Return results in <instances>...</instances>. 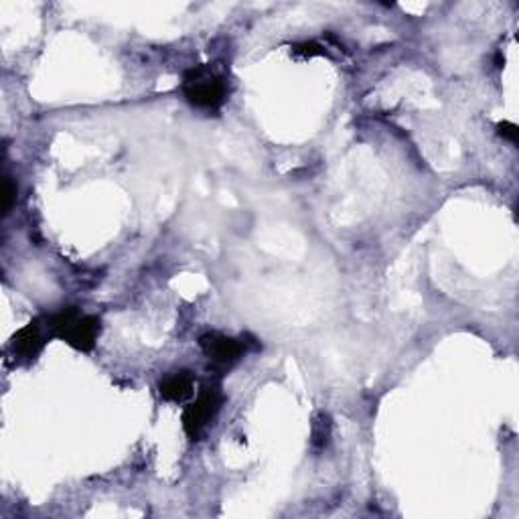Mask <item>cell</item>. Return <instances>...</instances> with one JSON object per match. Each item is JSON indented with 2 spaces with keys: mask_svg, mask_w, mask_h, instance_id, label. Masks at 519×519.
I'll use <instances>...</instances> for the list:
<instances>
[{
  "mask_svg": "<svg viewBox=\"0 0 519 519\" xmlns=\"http://www.w3.org/2000/svg\"><path fill=\"white\" fill-rule=\"evenodd\" d=\"M47 331L59 337L77 352H92L97 337H100V319L92 314L80 313V308L67 306L47 319Z\"/></svg>",
  "mask_w": 519,
  "mask_h": 519,
  "instance_id": "6da1fadb",
  "label": "cell"
},
{
  "mask_svg": "<svg viewBox=\"0 0 519 519\" xmlns=\"http://www.w3.org/2000/svg\"><path fill=\"white\" fill-rule=\"evenodd\" d=\"M183 92L189 104L201 110H217L228 97V83L212 67L201 66L187 72Z\"/></svg>",
  "mask_w": 519,
  "mask_h": 519,
  "instance_id": "7a4b0ae2",
  "label": "cell"
},
{
  "mask_svg": "<svg viewBox=\"0 0 519 519\" xmlns=\"http://www.w3.org/2000/svg\"><path fill=\"white\" fill-rule=\"evenodd\" d=\"M221 408V391L215 385H205L195 398L193 404H189L183 412V428L187 437L198 440L207 426L213 422L217 412Z\"/></svg>",
  "mask_w": 519,
  "mask_h": 519,
  "instance_id": "3957f363",
  "label": "cell"
},
{
  "mask_svg": "<svg viewBox=\"0 0 519 519\" xmlns=\"http://www.w3.org/2000/svg\"><path fill=\"white\" fill-rule=\"evenodd\" d=\"M199 345L209 363L220 369H229L231 366H236L245 353V345L242 341L231 339V337L221 333L203 335L199 339Z\"/></svg>",
  "mask_w": 519,
  "mask_h": 519,
  "instance_id": "277c9868",
  "label": "cell"
},
{
  "mask_svg": "<svg viewBox=\"0 0 519 519\" xmlns=\"http://www.w3.org/2000/svg\"><path fill=\"white\" fill-rule=\"evenodd\" d=\"M43 345V329H41L39 321H33L15 335V339L11 343V353L17 361H31L39 355Z\"/></svg>",
  "mask_w": 519,
  "mask_h": 519,
  "instance_id": "5b68a950",
  "label": "cell"
},
{
  "mask_svg": "<svg viewBox=\"0 0 519 519\" xmlns=\"http://www.w3.org/2000/svg\"><path fill=\"white\" fill-rule=\"evenodd\" d=\"M195 376L189 369H179L165 376L159 383V391L167 402H185L193 396Z\"/></svg>",
  "mask_w": 519,
  "mask_h": 519,
  "instance_id": "8992f818",
  "label": "cell"
},
{
  "mask_svg": "<svg viewBox=\"0 0 519 519\" xmlns=\"http://www.w3.org/2000/svg\"><path fill=\"white\" fill-rule=\"evenodd\" d=\"M329 434H331V422H329L325 414H321V418L314 420V426H313V443L317 446H325L329 440Z\"/></svg>",
  "mask_w": 519,
  "mask_h": 519,
  "instance_id": "52a82bcc",
  "label": "cell"
},
{
  "mask_svg": "<svg viewBox=\"0 0 519 519\" xmlns=\"http://www.w3.org/2000/svg\"><path fill=\"white\" fill-rule=\"evenodd\" d=\"M4 213L11 212L12 207V199H15V185H12V181L6 177L4 179Z\"/></svg>",
  "mask_w": 519,
  "mask_h": 519,
  "instance_id": "ba28073f",
  "label": "cell"
},
{
  "mask_svg": "<svg viewBox=\"0 0 519 519\" xmlns=\"http://www.w3.org/2000/svg\"><path fill=\"white\" fill-rule=\"evenodd\" d=\"M497 130H500V135L503 138L511 140V143H515L517 140V126L511 124V122H501L500 126H497Z\"/></svg>",
  "mask_w": 519,
  "mask_h": 519,
  "instance_id": "9c48e42d",
  "label": "cell"
}]
</instances>
